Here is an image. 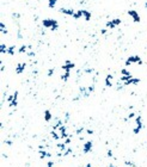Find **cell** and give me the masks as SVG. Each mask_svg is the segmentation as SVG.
I'll return each instance as SVG.
<instances>
[{"label":"cell","mask_w":147,"mask_h":167,"mask_svg":"<svg viewBox=\"0 0 147 167\" xmlns=\"http://www.w3.org/2000/svg\"><path fill=\"white\" fill-rule=\"evenodd\" d=\"M134 128H133V134H135V135H138L139 132L142 130L144 128V124H142V117L141 116H136L134 119Z\"/></svg>","instance_id":"cell-1"},{"label":"cell","mask_w":147,"mask_h":167,"mask_svg":"<svg viewBox=\"0 0 147 167\" xmlns=\"http://www.w3.org/2000/svg\"><path fill=\"white\" fill-rule=\"evenodd\" d=\"M42 24H43V26L47 29H49V30H56L57 26H59V24H57V22L56 20H53V19H43V22H42Z\"/></svg>","instance_id":"cell-2"},{"label":"cell","mask_w":147,"mask_h":167,"mask_svg":"<svg viewBox=\"0 0 147 167\" xmlns=\"http://www.w3.org/2000/svg\"><path fill=\"white\" fill-rule=\"evenodd\" d=\"M7 103H9L10 107H16L18 105V92H13L11 95H9L7 98Z\"/></svg>","instance_id":"cell-3"},{"label":"cell","mask_w":147,"mask_h":167,"mask_svg":"<svg viewBox=\"0 0 147 167\" xmlns=\"http://www.w3.org/2000/svg\"><path fill=\"white\" fill-rule=\"evenodd\" d=\"M130 65H142V60L141 57L138 55H133L129 56L126 61V66H130Z\"/></svg>","instance_id":"cell-4"},{"label":"cell","mask_w":147,"mask_h":167,"mask_svg":"<svg viewBox=\"0 0 147 167\" xmlns=\"http://www.w3.org/2000/svg\"><path fill=\"white\" fill-rule=\"evenodd\" d=\"M120 24H121V20L116 18V19H111V20H109V22L107 23L105 26H107V29L110 30V29H115L117 25H120Z\"/></svg>","instance_id":"cell-5"},{"label":"cell","mask_w":147,"mask_h":167,"mask_svg":"<svg viewBox=\"0 0 147 167\" xmlns=\"http://www.w3.org/2000/svg\"><path fill=\"white\" fill-rule=\"evenodd\" d=\"M92 146H93V143H92L91 140L85 141V143H84V146H83V152L85 153V154H87V153L92 152Z\"/></svg>","instance_id":"cell-6"},{"label":"cell","mask_w":147,"mask_h":167,"mask_svg":"<svg viewBox=\"0 0 147 167\" xmlns=\"http://www.w3.org/2000/svg\"><path fill=\"white\" fill-rule=\"evenodd\" d=\"M128 14L132 17V18L134 19V22H140V14H139L138 12L135 11V10H129L128 11Z\"/></svg>","instance_id":"cell-7"},{"label":"cell","mask_w":147,"mask_h":167,"mask_svg":"<svg viewBox=\"0 0 147 167\" xmlns=\"http://www.w3.org/2000/svg\"><path fill=\"white\" fill-rule=\"evenodd\" d=\"M104 84H105V86H107V87H112V86H114V76L109 74L107 78H105Z\"/></svg>","instance_id":"cell-8"},{"label":"cell","mask_w":147,"mask_h":167,"mask_svg":"<svg viewBox=\"0 0 147 167\" xmlns=\"http://www.w3.org/2000/svg\"><path fill=\"white\" fill-rule=\"evenodd\" d=\"M25 67H27V63H25V62H20V63H18L17 67H16V73H17V74H22V73L24 72Z\"/></svg>","instance_id":"cell-9"},{"label":"cell","mask_w":147,"mask_h":167,"mask_svg":"<svg viewBox=\"0 0 147 167\" xmlns=\"http://www.w3.org/2000/svg\"><path fill=\"white\" fill-rule=\"evenodd\" d=\"M52 118H53L52 112L49 111V110H46V111H44V121H46V122H50V121H52Z\"/></svg>","instance_id":"cell-10"},{"label":"cell","mask_w":147,"mask_h":167,"mask_svg":"<svg viewBox=\"0 0 147 167\" xmlns=\"http://www.w3.org/2000/svg\"><path fill=\"white\" fill-rule=\"evenodd\" d=\"M55 4H56V0H49V1H48V5H49V7H52V9L55 6Z\"/></svg>","instance_id":"cell-11"},{"label":"cell","mask_w":147,"mask_h":167,"mask_svg":"<svg viewBox=\"0 0 147 167\" xmlns=\"http://www.w3.org/2000/svg\"><path fill=\"white\" fill-rule=\"evenodd\" d=\"M47 167H54V161L50 160V159H48V161H47Z\"/></svg>","instance_id":"cell-12"},{"label":"cell","mask_w":147,"mask_h":167,"mask_svg":"<svg viewBox=\"0 0 147 167\" xmlns=\"http://www.w3.org/2000/svg\"><path fill=\"white\" fill-rule=\"evenodd\" d=\"M107 155H108V158H112V152H111L110 149L108 150V153H107Z\"/></svg>","instance_id":"cell-13"},{"label":"cell","mask_w":147,"mask_h":167,"mask_svg":"<svg viewBox=\"0 0 147 167\" xmlns=\"http://www.w3.org/2000/svg\"><path fill=\"white\" fill-rule=\"evenodd\" d=\"M54 73V69H49V72H48V76H52Z\"/></svg>","instance_id":"cell-14"},{"label":"cell","mask_w":147,"mask_h":167,"mask_svg":"<svg viewBox=\"0 0 147 167\" xmlns=\"http://www.w3.org/2000/svg\"><path fill=\"white\" fill-rule=\"evenodd\" d=\"M108 167H115V166H114L112 164H110V165H109V166H108Z\"/></svg>","instance_id":"cell-15"},{"label":"cell","mask_w":147,"mask_h":167,"mask_svg":"<svg viewBox=\"0 0 147 167\" xmlns=\"http://www.w3.org/2000/svg\"><path fill=\"white\" fill-rule=\"evenodd\" d=\"M123 167H127V166H123Z\"/></svg>","instance_id":"cell-16"}]
</instances>
